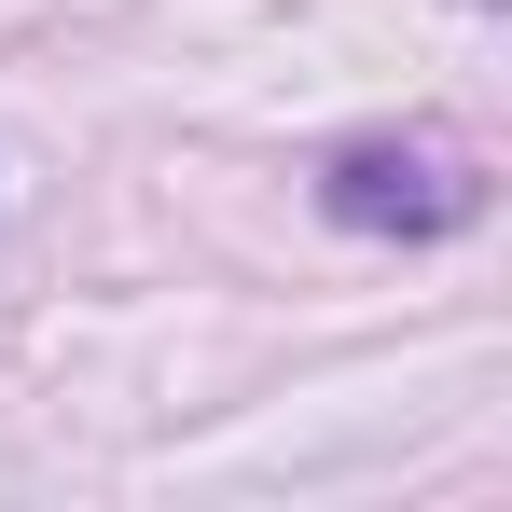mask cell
<instances>
[{"instance_id": "6da1fadb", "label": "cell", "mask_w": 512, "mask_h": 512, "mask_svg": "<svg viewBox=\"0 0 512 512\" xmlns=\"http://www.w3.org/2000/svg\"><path fill=\"white\" fill-rule=\"evenodd\" d=\"M471 153H443V139H360V153H333V180H319V208L333 222H360V236H443V222H471Z\"/></svg>"}]
</instances>
